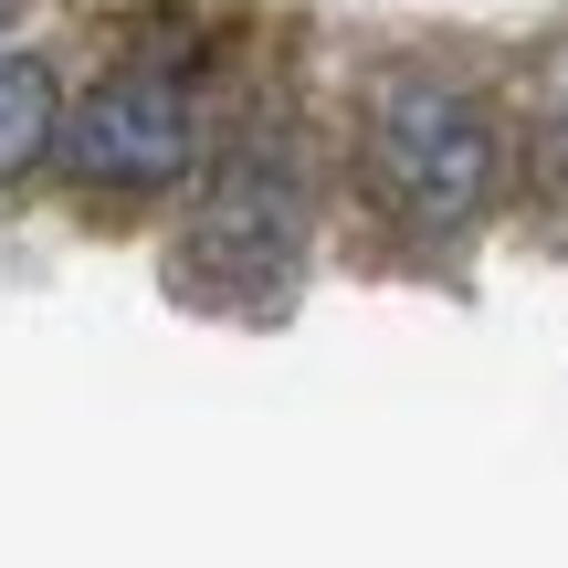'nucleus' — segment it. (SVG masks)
Masks as SVG:
<instances>
[{
  "label": "nucleus",
  "mask_w": 568,
  "mask_h": 568,
  "mask_svg": "<svg viewBox=\"0 0 568 568\" xmlns=\"http://www.w3.org/2000/svg\"><path fill=\"white\" fill-rule=\"evenodd\" d=\"M368 169L410 222L453 232L495 201V116L443 74H389L368 95Z\"/></svg>",
  "instance_id": "nucleus-1"
},
{
  "label": "nucleus",
  "mask_w": 568,
  "mask_h": 568,
  "mask_svg": "<svg viewBox=\"0 0 568 568\" xmlns=\"http://www.w3.org/2000/svg\"><path fill=\"white\" fill-rule=\"evenodd\" d=\"M53 148L74 159V180H95V190H169L201 159V105H190L180 74H148L138 63V74H105Z\"/></svg>",
  "instance_id": "nucleus-2"
},
{
  "label": "nucleus",
  "mask_w": 568,
  "mask_h": 568,
  "mask_svg": "<svg viewBox=\"0 0 568 568\" xmlns=\"http://www.w3.org/2000/svg\"><path fill=\"white\" fill-rule=\"evenodd\" d=\"M63 138V95H53V63L32 53H0V180H21V169H42Z\"/></svg>",
  "instance_id": "nucleus-3"
}]
</instances>
